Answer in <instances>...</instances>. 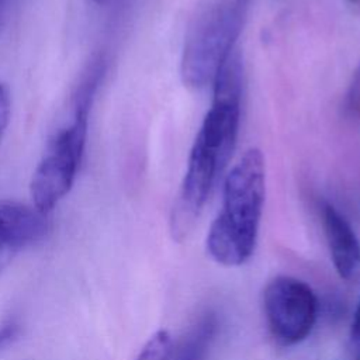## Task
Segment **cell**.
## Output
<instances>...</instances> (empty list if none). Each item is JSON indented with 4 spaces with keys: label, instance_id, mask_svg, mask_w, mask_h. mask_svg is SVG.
Instances as JSON below:
<instances>
[{
    "label": "cell",
    "instance_id": "obj_1",
    "mask_svg": "<svg viewBox=\"0 0 360 360\" xmlns=\"http://www.w3.org/2000/svg\"><path fill=\"white\" fill-rule=\"evenodd\" d=\"M264 159L248 149L226 174L222 208L207 235V250L219 264H243L253 253L264 202Z\"/></svg>",
    "mask_w": 360,
    "mask_h": 360
},
{
    "label": "cell",
    "instance_id": "obj_2",
    "mask_svg": "<svg viewBox=\"0 0 360 360\" xmlns=\"http://www.w3.org/2000/svg\"><path fill=\"white\" fill-rule=\"evenodd\" d=\"M250 0H212L190 28L181 58L187 86L202 87L214 80L233 51Z\"/></svg>",
    "mask_w": 360,
    "mask_h": 360
},
{
    "label": "cell",
    "instance_id": "obj_3",
    "mask_svg": "<svg viewBox=\"0 0 360 360\" xmlns=\"http://www.w3.org/2000/svg\"><path fill=\"white\" fill-rule=\"evenodd\" d=\"M89 111L75 107L73 121L53 136L32 174V205L44 214H49L73 187L84 153Z\"/></svg>",
    "mask_w": 360,
    "mask_h": 360
},
{
    "label": "cell",
    "instance_id": "obj_4",
    "mask_svg": "<svg viewBox=\"0 0 360 360\" xmlns=\"http://www.w3.org/2000/svg\"><path fill=\"white\" fill-rule=\"evenodd\" d=\"M263 311L273 339L280 346H294L311 333L316 322L318 300L305 281L278 276L263 291Z\"/></svg>",
    "mask_w": 360,
    "mask_h": 360
},
{
    "label": "cell",
    "instance_id": "obj_5",
    "mask_svg": "<svg viewBox=\"0 0 360 360\" xmlns=\"http://www.w3.org/2000/svg\"><path fill=\"white\" fill-rule=\"evenodd\" d=\"M48 214L14 200L0 201V248L17 253L45 238Z\"/></svg>",
    "mask_w": 360,
    "mask_h": 360
},
{
    "label": "cell",
    "instance_id": "obj_6",
    "mask_svg": "<svg viewBox=\"0 0 360 360\" xmlns=\"http://www.w3.org/2000/svg\"><path fill=\"white\" fill-rule=\"evenodd\" d=\"M322 224L338 274L352 280L360 273V242L346 218L329 202L322 205Z\"/></svg>",
    "mask_w": 360,
    "mask_h": 360
},
{
    "label": "cell",
    "instance_id": "obj_7",
    "mask_svg": "<svg viewBox=\"0 0 360 360\" xmlns=\"http://www.w3.org/2000/svg\"><path fill=\"white\" fill-rule=\"evenodd\" d=\"M217 328L214 314L208 312L201 316L172 349L169 360H208Z\"/></svg>",
    "mask_w": 360,
    "mask_h": 360
},
{
    "label": "cell",
    "instance_id": "obj_8",
    "mask_svg": "<svg viewBox=\"0 0 360 360\" xmlns=\"http://www.w3.org/2000/svg\"><path fill=\"white\" fill-rule=\"evenodd\" d=\"M172 349L173 343L169 332L160 329L149 338L135 360H169Z\"/></svg>",
    "mask_w": 360,
    "mask_h": 360
},
{
    "label": "cell",
    "instance_id": "obj_9",
    "mask_svg": "<svg viewBox=\"0 0 360 360\" xmlns=\"http://www.w3.org/2000/svg\"><path fill=\"white\" fill-rule=\"evenodd\" d=\"M10 112H11L10 91L7 86L0 82V145L10 122Z\"/></svg>",
    "mask_w": 360,
    "mask_h": 360
},
{
    "label": "cell",
    "instance_id": "obj_10",
    "mask_svg": "<svg viewBox=\"0 0 360 360\" xmlns=\"http://www.w3.org/2000/svg\"><path fill=\"white\" fill-rule=\"evenodd\" d=\"M347 104L349 108L360 115V63L354 70L349 91H347Z\"/></svg>",
    "mask_w": 360,
    "mask_h": 360
},
{
    "label": "cell",
    "instance_id": "obj_11",
    "mask_svg": "<svg viewBox=\"0 0 360 360\" xmlns=\"http://www.w3.org/2000/svg\"><path fill=\"white\" fill-rule=\"evenodd\" d=\"M350 339L353 343V347L356 349L357 357H360V300L356 307L353 321H352V329H350Z\"/></svg>",
    "mask_w": 360,
    "mask_h": 360
},
{
    "label": "cell",
    "instance_id": "obj_12",
    "mask_svg": "<svg viewBox=\"0 0 360 360\" xmlns=\"http://www.w3.org/2000/svg\"><path fill=\"white\" fill-rule=\"evenodd\" d=\"M18 330V326L15 323H6L0 328V346L10 340L13 336H15Z\"/></svg>",
    "mask_w": 360,
    "mask_h": 360
},
{
    "label": "cell",
    "instance_id": "obj_13",
    "mask_svg": "<svg viewBox=\"0 0 360 360\" xmlns=\"http://www.w3.org/2000/svg\"><path fill=\"white\" fill-rule=\"evenodd\" d=\"M14 255H15L14 252L0 248V274H1V271L7 267V264L11 262V257H13Z\"/></svg>",
    "mask_w": 360,
    "mask_h": 360
},
{
    "label": "cell",
    "instance_id": "obj_14",
    "mask_svg": "<svg viewBox=\"0 0 360 360\" xmlns=\"http://www.w3.org/2000/svg\"><path fill=\"white\" fill-rule=\"evenodd\" d=\"M94 3H97V4H103V3H105L107 0H93Z\"/></svg>",
    "mask_w": 360,
    "mask_h": 360
},
{
    "label": "cell",
    "instance_id": "obj_15",
    "mask_svg": "<svg viewBox=\"0 0 360 360\" xmlns=\"http://www.w3.org/2000/svg\"><path fill=\"white\" fill-rule=\"evenodd\" d=\"M3 1H4V0H0V7H1V4H3Z\"/></svg>",
    "mask_w": 360,
    "mask_h": 360
},
{
    "label": "cell",
    "instance_id": "obj_16",
    "mask_svg": "<svg viewBox=\"0 0 360 360\" xmlns=\"http://www.w3.org/2000/svg\"><path fill=\"white\" fill-rule=\"evenodd\" d=\"M350 1H357V0H350Z\"/></svg>",
    "mask_w": 360,
    "mask_h": 360
},
{
    "label": "cell",
    "instance_id": "obj_17",
    "mask_svg": "<svg viewBox=\"0 0 360 360\" xmlns=\"http://www.w3.org/2000/svg\"><path fill=\"white\" fill-rule=\"evenodd\" d=\"M357 360H360V357H357Z\"/></svg>",
    "mask_w": 360,
    "mask_h": 360
}]
</instances>
